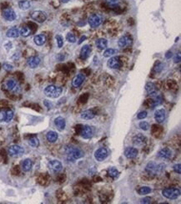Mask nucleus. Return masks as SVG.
Masks as SVG:
<instances>
[{
	"label": "nucleus",
	"instance_id": "47",
	"mask_svg": "<svg viewBox=\"0 0 181 204\" xmlns=\"http://www.w3.org/2000/svg\"><path fill=\"white\" fill-rule=\"evenodd\" d=\"M174 63H180V53H178L177 55L174 56Z\"/></svg>",
	"mask_w": 181,
	"mask_h": 204
},
{
	"label": "nucleus",
	"instance_id": "9",
	"mask_svg": "<svg viewBox=\"0 0 181 204\" xmlns=\"http://www.w3.org/2000/svg\"><path fill=\"white\" fill-rule=\"evenodd\" d=\"M108 156V151L104 147L99 148L94 152V158L98 162H103L104 160H105L107 158Z\"/></svg>",
	"mask_w": 181,
	"mask_h": 204
},
{
	"label": "nucleus",
	"instance_id": "30",
	"mask_svg": "<svg viewBox=\"0 0 181 204\" xmlns=\"http://www.w3.org/2000/svg\"><path fill=\"white\" fill-rule=\"evenodd\" d=\"M152 192V189L149 187H147V186H144V187H141L138 189V193L139 195L140 196H144V195H147L149 193H150Z\"/></svg>",
	"mask_w": 181,
	"mask_h": 204
},
{
	"label": "nucleus",
	"instance_id": "22",
	"mask_svg": "<svg viewBox=\"0 0 181 204\" xmlns=\"http://www.w3.org/2000/svg\"><path fill=\"white\" fill-rule=\"evenodd\" d=\"M91 53V48L89 47V45H84L83 47L81 48L80 53H79V56L82 60H87L88 58V56Z\"/></svg>",
	"mask_w": 181,
	"mask_h": 204
},
{
	"label": "nucleus",
	"instance_id": "38",
	"mask_svg": "<svg viewBox=\"0 0 181 204\" xmlns=\"http://www.w3.org/2000/svg\"><path fill=\"white\" fill-rule=\"evenodd\" d=\"M66 40L69 43H75L76 42L75 36H74V34L73 33H68L66 34Z\"/></svg>",
	"mask_w": 181,
	"mask_h": 204
},
{
	"label": "nucleus",
	"instance_id": "48",
	"mask_svg": "<svg viewBox=\"0 0 181 204\" xmlns=\"http://www.w3.org/2000/svg\"><path fill=\"white\" fill-rule=\"evenodd\" d=\"M44 105H45V106L46 107H48V108H51V106H52V105H51V103L50 102H48V101H44Z\"/></svg>",
	"mask_w": 181,
	"mask_h": 204
},
{
	"label": "nucleus",
	"instance_id": "25",
	"mask_svg": "<svg viewBox=\"0 0 181 204\" xmlns=\"http://www.w3.org/2000/svg\"><path fill=\"white\" fill-rule=\"evenodd\" d=\"M95 114L92 110H84L82 113L80 114V117L83 120H85V121H89V120H92L93 118H94Z\"/></svg>",
	"mask_w": 181,
	"mask_h": 204
},
{
	"label": "nucleus",
	"instance_id": "1",
	"mask_svg": "<svg viewBox=\"0 0 181 204\" xmlns=\"http://www.w3.org/2000/svg\"><path fill=\"white\" fill-rule=\"evenodd\" d=\"M64 152L66 155V159L68 162H74L84 156L83 151L74 146H67L64 148Z\"/></svg>",
	"mask_w": 181,
	"mask_h": 204
},
{
	"label": "nucleus",
	"instance_id": "45",
	"mask_svg": "<svg viewBox=\"0 0 181 204\" xmlns=\"http://www.w3.org/2000/svg\"><path fill=\"white\" fill-rule=\"evenodd\" d=\"M151 203V198L149 197H144L142 198L140 200V203H144V204H147V203Z\"/></svg>",
	"mask_w": 181,
	"mask_h": 204
},
{
	"label": "nucleus",
	"instance_id": "44",
	"mask_svg": "<svg viewBox=\"0 0 181 204\" xmlns=\"http://www.w3.org/2000/svg\"><path fill=\"white\" fill-rule=\"evenodd\" d=\"M6 110H0V121H5Z\"/></svg>",
	"mask_w": 181,
	"mask_h": 204
},
{
	"label": "nucleus",
	"instance_id": "51",
	"mask_svg": "<svg viewBox=\"0 0 181 204\" xmlns=\"http://www.w3.org/2000/svg\"><path fill=\"white\" fill-rule=\"evenodd\" d=\"M61 2H62L63 3H67L68 2H69V0H61Z\"/></svg>",
	"mask_w": 181,
	"mask_h": 204
},
{
	"label": "nucleus",
	"instance_id": "26",
	"mask_svg": "<svg viewBox=\"0 0 181 204\" xmlns=\"http://www.w3.org/2000/svg\"><path fill=\"white\" fill-rule=\"evenodd\" d=\"M19 29L18 28L13 27L9 28L6 33V36L8 38H11V39H16L19 36Z\"/></svg>",
	"mask_w": 181,
	"mask_h": 204
},
{
	"label": "nucleus",
	"instance_id": "2",
	"mask_svg": "<svg viewBox=\"0 0 181 204\" xmlns=\"http://www.w3.org/2000/svg\"><path fill=\"white\" fill-rule=\"evenodd\" d=\"M62 91H63V90L59 86L50 85H48L47 87L44 89V93L47 97L54 98H54L59 97L61 94H62Z\"/></svg>",
	"mask_w": 181,
	"mask_h": 204
},
{
	"label": "nucleus",
	"instance_id": "13",
	"mask_svg": "<svg viewBox=\"0 0 181 204\" xmlns=\"http://www.w3.org/2000/svg\"><path fill=\"white\" fill-rule=\"evenodd\" d=\"M166 117V112L164 109H159L154 112V120L156 122L163 123Z\"/></svg>",
	"mask_w": 181,
	"mask_h": 204
},
{
	"label": "nucleus",
	"instance_id": "36",
	"mask_svg": "<svg viewBox=\"0 0 181 204\" xmlns=\"http://www.w3.org/2000/svg\"><path fill=\"white\" fill-rule=\"evenodd\" d=\"M13 118H14V111L11 110H6L5 122H9V121H11Z\"/></svg>",
	"mask_w": 181,
	"mask_h": 204
},
{
	"label": "nucleus",
	"instance_id": "4",
	"mask_svg": "<svg viewBox=\"0 0 181 204\" xmlns=\"http://www.w3.org/2000/svg\"><path fill=\"white\" fill-rule=\"evenodd\" d=\"M180 190L177 187H168L162 191V195L167 199L174 200L180 196Z\"/></svg>",
	"mask_w": 181,
	"mask_h": 204
},
{
	"label": "nucleus",
	"instance_id": "5",
	"mask_svg": "<svg viewBox=\"0 0 181 204\" xmlns=\"http://www.w3.org/2000/svg\"><path fill=\"white\" fill-rule=\"evenodd\" d=\"M31 18L35 22L42 24V23L45 22L47 19V14L45 12H44L42 10H35L31 13Z\"/></svg>",
	"mask_w": 181,
	"mask_h": 204
},
{
	"label": "nucleus",
	"instance_id": "37",
	"mask_svg": "<svg viewBox=\"0 0 181 204\" xmlns=\"http://www.w3.org/2000/svg\"><path fill=\"white\" fill-rule=\"evenodd\" d=\"M55 40H56V42H57L58 47L59 48V49L63 47V45H64V39H63V37L61 35H59V34H57L55 36Z\"/></svg>",
	"mask_w": 181,
	"mask_h": 204
},
{
	"label": "nucleus",
	"instance_id": "11",
	"mask_svg": "<svg viewBox=\"0 0 181 204\" xmlns=\"http://www.w3.org/2000/svg\"><path fill=\"white\" fill-rule=\"evenodd\" d=\"M48 169L53 171V172H59L63 169V165L58 160H53L50 161L48 164Z\"/></svg>",
	"mask_w": 181,
	"mask_h": 204
},
{
	"label": "nucleus",
	"instance_id": "21",
	"mask_svg": "<svg viewBox=\"0 0 181 204\" xmlns=\"http://www.w3.org/2000/svg\"><path fill=\"white\" fill-rule=\"evenodd\" d=\"M138 150L134 147H127L124 151V156L128 159H134L138 156Z\"/></svg>",
	"mask_w": 181,
	"mask_h": 204
},
{
	"label": "nucleus",
	"instance_id": "39",
	"mask_svg": "<svg viewBox=\"0 0 181 204\" xmlns=\"http://www.w3.org/2000/svg\"><path fill=\"white\" fill-rule=\"evenodd\" d=\"M139 126L141 130H148L149 129V123L146 122V121H141L140 124H139Z\"/></svg>",
	"mask_w": 181,
	"mask_h": 204
},
{
	"label": "nucleus",
	"instance_id": "31",
	"mask_svg": "<svg viewBox=\"0 0 181 204\" xmlns=\"http://www.w3.org/2000/svg\"><path fill=\"white\" fill-rule=\"evenodd\" d=\"M19 34L23 37H28L31 34V29L28 26H23L19 29Z\"/></svg>",
	"mask_w": 181,
	"mask_h": 204
},
{
	"label": "nucleus",
	"instance_id": "20",
	"mask_svg": "<svg viewBox=\"0 0 181 204\" xmlns=\"http://www.w3.org/2000/svg\"><path fill=\"white\" fill-rule=\"evenodd\" d=\"M158 157L160 159H169L171 156H172V151L168 147H164L158 152Z\"/></svg>",
	"mask_w": 181,
	"mask_h": 204
},
{
	"label": "nucleus",
	"instance_id": "24",
	"mask_svg": "<svg viewBox=\"0 0 181 204\" xmlns=\"http://www.w3.org/2000/svg\"><path fill=\"white\" fill-rule=\"evenodd\" d=\"M34 44L38 46H42L46 43V36L44 34H37L34 38Z\"/></svg>",
	"mask_w": 181,
	"mask_h": 204
},
{
	"label": "nucleus",
	"instance_id": "27",
	"mask_svg": "<svg viewBox=\"0 0 181 204\" xmlns=\"http://www.w3.org/2000/svg\"><path fill=\"white\" fill-rule=\"evenodd\" d=\"M59 138V135L56 131L54 130H49L48 131V133L46 134V139L49 143H54L56 142V141Z\"/></svg>",
	"mask_w": 181,
	"mask_h": 204
},
{
	"label": "nucleus",
	"instance_id": "6",
	"mask_svg": "<svg viewBox=\"0 0 181 204\" xmlns=\"http://www.w3.org/2000/svg\"><path fill=\"white\" fill-rule=\"evenodd\" d=\"M88 23L91 28H98L102 24V17L97 14H91L88 19Z\"/></svg>",
	"mask_w": 181,
	"mask_h": 204
},
{
	"label": "nucleus",
	"instance_id": "3",
	"mask_svg": "<svg viewBox=\"0 0 181 204\" xmlns=\"http://www.w3.org/2000/svg\"><path fill=\"white\" fill-rule=\"evenodd\" d=\"M164 164H156L155 162H149L145 167V171L149 175H158L164 170Z\"/></svg>",
	"mask_w": 181,
	"mask_h": 204
},
{
	"label": "nucleus",
	"instance_id": "41",
	"mask_svg": "<svg viewBox=\"0 0 181 204\" xmlns=\"http://www.w3.org/2000/svg\"><path fill=\"white\" fill-rule=\"evenodd\" d=\"M163 69H164V65H163L162 63H159V64L154 67V71H155L156 73H160L161 71L163 70Z\"/></svg>",
	"mask_w": 181,
	"mask_h": 204
},
{
	"label": "nucleus",
	"instance_id": "18",
	"mask_svg": "<svg viewBox=\"0 0 181 204\" xmlns=\"http://www.w3.org/2000/svg\"><path fill=\"white\" fill-rule=\"evenodd\" d=\"M84 80H85V76L83 74H79L74 76V78L72 80V85L74 88H78L84 83Z\"/></svg>",
	"mask_w": 181,
	"mask_h": 204
},
{
	"label": "nucleus",
	"instance_id": "16",
	"mask_svg": "<svg viewBox=\"0 0 181 204\" xmlns=\"http://www.w3.org/2000/svg\"><path fill=\"white\" fill-rule=\"evenodd\" d=\"M40 59L37 56H31L27 60L28 66L30 69L37 68L40 64Z\"/></svg>",
	"mask_w": 181,
	"mask_h": 204
},
{
	"label": "nucleus",
	"instance_id": "17",
	"mask_svg": "<svg viewBox=\"0 0 181 204\" xmlns=\"http://www.w3.org/2000/svg\"><path fill=\"white\" fill-rule=\"evenodd\" d=\"M54 125L56 126V128L59 130H64L65 129L66 126V121L64 120V118H63L62 116H58L54 119Z\"/></svg>",
	"mask_w": 181,
	"mask_h": 204
},
{
	"label": "nucleus",
	"instance_id": "42",
	"mask_svg": "<svg viewBox=\"0 0 181 204\" xmlns=\"http://www.w3.org/2000/svg\"><path fill=\"white\" fill-rule=\"evenodd\" d=\"M3 69H5L6 71H11V70H13L14 66H13L12 65H10V64L5 63V64H3Z\"/></svg>",
	"mask_w": 181,
	"mask_h": 204
},
{
	"label": "nucleus",
	"instance_id": "29",
	"mask_svg": "<svg viewBox=\"0 0 181 204\" xmlns=\"http://www.w3.org/2000/svg\"><path fill=\"white\" fill-rule=\"evenodd\" d=\"M19 7L21 10H28L31 7V3L28 0H20L19 2Z\"/></svg>",
	"mask_w": 181,
	"mask_h": 204
},
{
	"label": "nucleus",
	"instance_id": "7",
	"mask_svg": "<svg viewBox=\"0 0 181 204\" xmlns=\"http://www.w3.org/2000/svg\"><path fill=\"white\" fill-rule=\"evenodd\" d=\"M8 153L11 157H18L24 153V149L19 145H11L8 148Z\"/></svg>",
	"mask_w": 181,
	"mask_h": 204
},
{
	"label": "nucleus",
	"instance_id": "19",
	"mask_svg": "<svg viewBox=\"0 0 181 204\" xmlns=\"http://www.w3.org/2000/svg\"><path fill=\"white\" fill-rule=\"evenodd\" d=\"M6 88L9 91H13V92H18L19 90V86L18 85V83L15 81L14 80H8L5 84Z\"/></svg>",
	"mask_w": 181,
	"mask_h": 204
},
{
	"label": "nucleus",
	"instance_id": "23",
	"mask_svg": "<svg viewBox=\"0 0 181 204\" xmlns=\"http://www.w3.org/2000/svg\"><path fill=\"white\" fill-rule=\"evenodd\" d=\"M32 167H33V162L31 159H25L22 162L21 164V168L22 170L24 172H28L32 169Z\"/></svg>",
	"mask_w": 181,
	"mask_h": 204
},
{
	"label": "nucleus",
	"instance_id": "35",
	"mask_svg": "<svg viewBox=\"0 0 181 204\" xmlns=\"http://www.w3.org/2000/svg\"><path fill=\"white\" fill-rule=\"evenodd\" d=\"M115 53H116V50H115L114 49H112V48H110V49H106L104 50V56L106 57V58H110V57H112Z\"/></svg>",
	"mask_w": 181,
	"mask_h": 204
},
{
	"label": "nucleus",
	"instance_id": "46",
	"mask_svg": "<svg viewBox=\"0 0 181 204\" xmlns=\"http://www.w3.org/2000/svg\"><path fill=\"white\" fill-rule=\"evenodd\" d=\"M106 3L109 6H114L119 3V1L118 0H106Z\"/></svg>",
	"mask_w": 181,
	"mask_h": 204
},
{
	"label": "nucleus",
	"instance_id": "33",
	"mask_svg": "<svg viewBox=\"0 0 181 204\" xmlns=\"http://www.w3.org/2000/svg\"><path fill=\"white\" fill-rule=\"evenodd\" d=\"M108 174L109 177H112V178H117L120 175V171L117 170V168H115V167H110L108 170Z\"/></svg>",
	"mask_w": 181,
	"mask_h": 204
},
{
	"label": "nucleus",
	"instance_id": "49",
	"mask_svg": "<svg viewBox=\"0 0 181 204\" xmlns=\"http://www.w3.org/2000/svg\"><path fill=\"white\" fill-rule=\"evenodd\" d=\"M172 52L171 51H168L167 53L165 54V57H166V59H169V58H171L172 57Z\"/></svg>",
	"mask_w": 181,
	"mask_h": 204
},
{
	"label": "nucleus",
	"instance_id": "14",
	"mask_svg": "<svg viewBox=\"0 0 181 204\" xmlns=\"http://www.w3.org/2000/svg\"><path fill=\"white\" fill-rule=\"evenodd\" d=\"M131 44H132L131 38L128 37V36H126V35L122 36L118 41V45L121 49H125V48L128 47L129 45H131Z\"/></svg>",
	"mask_w": 181,
	"mask_h": 204
},
{
	"label": "nucleus",
	"instance_id": "50",
	"mask_svg": "<svg viewBox=\"0 0 181 204\" xmlns=\"http://www.w3.org/2000/svg\"><path fill=\"white\" fill-rule=\"evenodd\" d=\"M86 40V36L85 35H84V36H82L80 38V40H79V44H80L81 43L83 42V41H84Z\"/></svg>",
	"mask_w": 181,
	"mask_h": 204
},
{
	"label": "nucleus",
	"instance_id": "10",
	"mask_svg": "<svg viewBox=\"0 0 181 204\" xmlns=\"http://www.w3.org/2000/svg\"><path fill=\"white\" fill-rule=\"evenodd\" d=\"M79 134H80L82 138H84V139H89L94 135V130H93V128L90 126H84L81 128Z\"/></svg>",
	"mask_w": 181,
	"mask_h": 204
},
{
	"label": "nucleus",
	"instance_id": "32",
	"mask_svg": "<svg viewBox=\"0 0 181 204\" xmlns=\"http://www.w3.org/2000/svg\"><path fill=\"white\" fill-rule=\"evenodd\" d=\"M28 145L30 146H32L34 148H37L39 146V139L37 137H31V138H29L28 141Z\"/></svg>",
	"mask_w": 181,
	"mask_h": 204
},
{
	"label": "nucleus",
	"instance_id": "40",
	"mask_svg": "<svg viewBox=\"0 0 181 204\" xmlns=\"http://www.w3.org/2000/svg\"><path fill=\"white\" fill-rule=\"evenodd\" d=\"M147 111H145V110H144V111H140L138 115H137V118L139 119V120H143V119H144V118H146L147 117Z\"/></svg>",
	"mask_w": 181,
	"mask_h": 204
},
{
	"label": "nucleus",
	"instance_id": "12",
	"mask_svg": "<svg viewBox=\"0 0 181 204\" xmlns=\"http://www.w3.org/2000/svg\"><path fill=\"white\" fill-rule=\"evenodd\" d=\"M108 67L114 69H118L121 67V62L119 57H110L107 61Z\"/></svg>",
	"mask_w": 181,
	"mask_h": 204
},
{
	"label": "nucleus",
	"instance_id": "28",
	"mask_svg": "<svg viewBox=\"0 0 181 204\" xmlns=\"http://www.w3.org/2000/svg\"><path fill=\"white\" fill-rule=\"evenodd\" d=\"M95 44H96V47L98 48L99 49L103 50V49H104L107 48L108 41L107 40H105V39L101 38V39H99L98 40L96 41Z\"/></svg>",
	"mask_w": 181,
	"mask_h": 204
},
{
	"label": "nucleus",
	"instance_id": "34",
	"mask_svg": "<svg viewBox=\"0 0 181 204\" xmlns=\"http://www.w3.org/2000/svg\"><path fill=\"white\" fill-rule=\"evenodd\" d=\"M145 90L147 91L149 94L154 92V91H156V89H155V85H154V83L152 82H149L146 84L145 85Z\"/></svg>",
	"mask_w": 181,
	"mask_h": 204
},
{
	"label": "nucleus",
	"instance_id": "15",
	"mask_svg": "<svg viewBox=\"0 0 181 204\" xmlns=\"http://www.w3.org/2000/svg\"><path fill=\"white\" fill-rule=\"evenodd\" d=\"M146 142H147L146 136H144L142 134H137L133 137V143L134 146H141L144 145Z\"/></svg>",
	"mask_w": 181,
	"mask_h": 204
},
{
	"label": "nucleus",
	"instance_id": "43",
	"mask_svg": "<svg viewBox=\"0 0 181 204\" xmlns=\"http://www.w3.org/2000/svg\"><path fill=\"white\" fill-rule=\"evenodd\" d=\"M174 171L177 173V174H180L181 173V165L180 163L176 164L174 166Z\"/></svg>",
	"mask_w": 181,
	"mask_h": 204
},
{
	"label": "nucleus",
	"instance_id": "8",
	"mask_svg": "<svg viewBox=\"0 0 181 204\" xmlns=\"http://www.w3.org/2000/svg\"><path fill=\"white\" fill-rule=\"evenodd\" d=\"M2 15H3V18L6 21H8V22H13L17 18V15L14 11V9H12L10 8H4L3 10V12H2Z\"/></svg>",
	"mask_w": 181,
	"mask_h": 204
}]
</instances>
